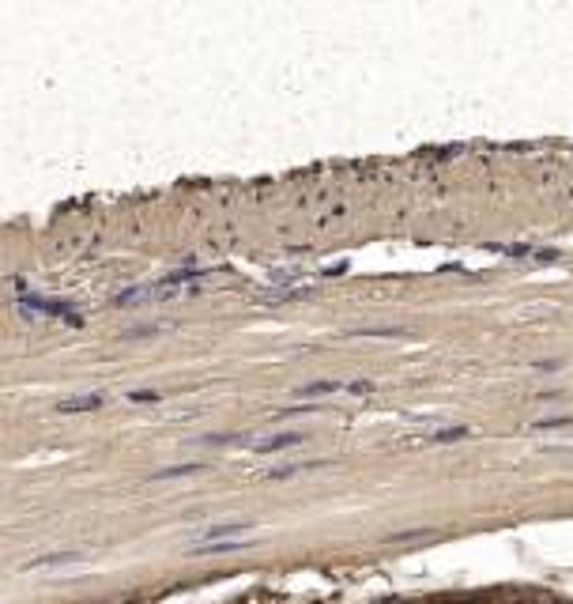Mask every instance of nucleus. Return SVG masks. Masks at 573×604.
Returning <instances> with one entry per match:
<instances>
[{"label":"nucleus","instance_id":"nucleus-1","mask_svg":"<svg viewBox=\"0 0 573 604\" xmlns=\"http://www.w3.org/2000/svg\"><path fill=\"white\" fill-rule=\"evenodd\" d=\"M253 537V525L245 521H223V525H208L200 537L189 544V548H208V544H223V540H249Z\"/></svg>","mask_w":573,"mask_h":604},{"label":"nucleus","instance_id":"nucleus-2","mask_svg":"<svg viewBox=\"0 0 573 604\" xmlns=\"http://www.w3.org/2000/svg\"><path fill=\"white\" fill-rule=\"evenodd\" d=\"M76 563H87V551H49V556L27 563V570H49V567H76Z\"/></svg>","mask_w":573,"mask_h":604},{"label":"nucleus","instance_id":"nucleus-3","mask_svg":"<svg viewBox=\"0 0 573 604\" xmlns=\"http://www.w3.org/2000/svg\"><path fill=\"white\" fill-rule=\"evenodd\" d=\"M302 435L298 431H283V435H264V438H253L249 446H253L257 453H276V449H287V446H298Z\"/></svg>","mask_w":573,"mask_h":604},{"label":"nucleus","instance_id":"nucleus-4","mask_svg":"<svg viewBox=\"0 0 573 604\" xmlns=\"http://www.w3.org/2000/svg\"><path fill=\"white\" fill-rule=\"evenodd\" d=\"M102 393H83V397H65V400H57V412H65V416H72V412H95V408H102Z\"/></svg>","mask_w":573,"mask_h":604},{"label":"nucleus","instance_id":"nucleus-5","mask_svg":"<svg viewBox=\"0 0 573 604\" xmlns=\"http://www.w3.org/2000/svg\"><path fill=\"white\" fill-rule=\"evenodd\" d=\"M23 310H30V314H49V317H65V314H68V302H53V298H38V295H27V298H23Z\"/></svg>","mask_w":573,"mask_h":604},{"label":"nucleus","instance_id":"nucleus-6","mask_svg":"<svg viewBox=\"0 0 573 604\" xmlns=\"http://www.w3.org/2000/svg\"><path fill=\"white\" fill-rule=\"evenodd\" d=\"M339 389H351V386H344V381H309V386H298L295 389V397H325V393H339Z\"/></svg>","mask_w":573,"mask_h":604},{"label":"nucleus","instance_id":"nucleus-7","mask_svg":"<svg viewBox=\"0 0 573 604\" xmlns=\"http://www.w3.org/2000/svg\"><path fill=\"white\" fill-rule=\"evenodd\" d=\"M196 472H204L200 461H185V465H170V468H159L155 480H177V476H196Z\"/></svg>","mask_w":573,"mask_h":604},{"label":"nucleus","instance_id":"nucleus-8","mask_svg":"<svg viewBox=\"0 0 573 604\" xmlns=\"http://www.w3.org/2000/svg\"><path fill=\"white\" fill-rule=\"evenodd\" d=\"M306 468H321V461H309V465H283V468H271L268 480H290V476H298V472H306Z\"/></svg>","mask_w":573,"mask_h":604},{"label":"nucleus","instance_id":"nucleus-9","mask_svg":"<svg viewBox=\"0 0 573 604\" xmlns=\"http://www.w3.org/2000/svg\"><path fill=\"white\" fill-rule=\"evenodd\" d=\"M128 400H136V405H147V400H163V393H159V389H136V393H128Z\"/></svg>","mask_w":573,"mask_h":604},{"label":"nucleus","instance_id":"nucleus-10","mask_svg":"<svg viewBox=\"0 0 573 604\" xmlns=\"http://www.w3.org/2000/svg\"><path fill=\"white\" fill-rule=\"evenodd\" d=\"M566 423H573V419L558 416V419H539V423H532V427H536V431H543V427H566Z\"/></svg>","mask_w":573,"mask_h":604}]
</instances>
